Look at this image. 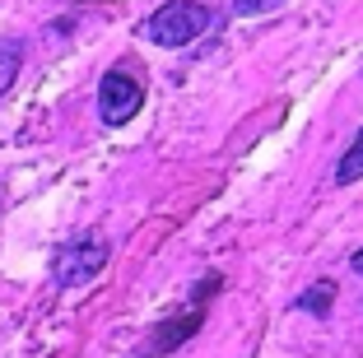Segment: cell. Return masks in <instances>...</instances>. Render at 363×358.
<instances>
[{
  "label": "cell",
  "mask_w": 363,
  "mask_h": 358,
  "mask_svg": "<svg viewBox=\"0 0 363 358\" xmlns=\"http://www.w3.org/2000/svg\"><path fill=\"white\" fill-rule=\"evenodd\" d=\"M201 321H205V307H201V303H196V307H191V312L182 316V321H172V326H163V330H159V335H154V349H145V354H163V349H177V345H182V340H186V335H191V330H196V326H201Z\"/></svg>",
  "instance_id": "obj_4"
},
{
  "label": "cell",
  "mask_w": 363,
  "mask_h": 358,
  "mask_svg": "<svg viewBox=\"0 0 363 358\" xmlns=\"http://www.w3.org/2000/svg\"><path fill=\"white\" fill-rule=\"evenodd\" d=\"M145 107V79L135 65H112L98 84V116L107 126H126L130 116Z\"/></svg>",
  "instance_id": "obj_3"
},
{
  "label": "cell",
  "mask_w": 363,
  "mask_h": 358,
  "mask_svg": "<svg viewBox=\"0 0 363 358\" xmlns=\"http://www.w3.org/2000/svg\"><path fill=\"white\" fill-rule=\"evenodd\" d=\"M359 177H363V126H359V135H354V145L345 149L340 168H335V181H340V186H350V181H359Z\"/></svg>",
  "instance_id": "obj_5"
},
{
  "label": "cell",
  "mask_w": 363,
  "mask_h": 358,
  "mask_svg": "<svg viewBox=\"0 0 363 358\" xmlns=\"http://www.w3.org/2000/svg\"><path fill=\"white\" fill-rule=\"evenodd\" d=\"M354 270H359V274H363V252H359V256H354Z\"/></svg>",
  "instance_id": "obj_9"
},
{
  "label": "cell",
  "mask_w": 363,
  "mask_h": 358,
  "mask_svg": "<svg viewBox=\"0 0 363 358\" xmlns=\"http://www.w3.org/2000/svg\"><path fill=\"white\" fill-rule=\"evenodd\" d=\"M284 0H233V14H247V19H257V14H270L279 10Z\"/></svg>",
  "instance_id": "obj_8"
},
{
  "label": "cell",
  "mask_w": 363,
  "mask_h": 358,
  "mask_svg": "<svg viewBox=\"0 0 363 358\" xmlns=\"http://www.w3.org/2000/svg\"><path fill=\"white\" fill-rule=\"evenodd\" d=\"M19 65H23V47L0 43V94H10V84L19 79Z\"/></svg>",
  "instance_id": "obj_6"
},
{
  "label": "cell",
  "mask_w": 363,
  "mask_h": 358,
  "mask_svg": "<svg viewBox=\"0 0 363 358\" xmlns=\"http://www.w3.org/2000/svg\"><path fill=\"white\" fill-rule=\"evenodd\" d=\"M331 303H335V284H331V279H321L317 289H308V293L298 298V307H303V312H312V316H326V312H331Z\"/></svg>",
  "instance_id": "obj_7"
},
{
  "label": "cell",
  "mask_w": 363,
  "mask_h": 358,
  "mask_svg": "<svg viewBox=\"0 0 363 358\" xmlns=\"http://www.w3.org/2000/svg\"><path fill=\"white\" fill-rule=\"evenodd\" d=\"M214 14L205 10V5H196V0H168V5H159V10L150 14V23H145V38L159 47H186L196 43L201 33H210Z\"/></svg>",
  "instance_id": "obj_1"
},
{
  "label": "cell",
  "mask_w": 363,
  "mask_h": 358,
  "mask_svg": "<svg viewBox=\"0 0 363 358\" xmlns=\"http://www.w3.org/2000/svg\"><path fill=\"white\" fill-rule=\"evenodd\" d=\"M107 256H112L107 237H98V233H79V237H70V242L56 252L52 279L61 289H79V284H89V279H98V274H103Z\"/></svg>",
  "instance_id": "obj_2"
}]
</instances>
